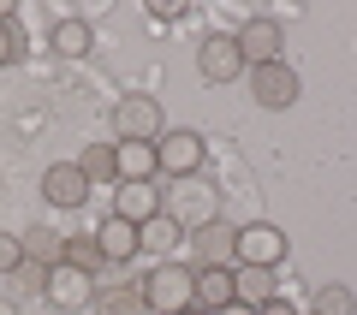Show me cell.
<instances>
[{
    "mask_svg": "<svg viewBox=\"0 0 357 315\" xmlns=\"http://www.w3.org/2000/svg\"><path fill=\"white\" fill-rule=\"evenodd\" d=\"M161 215L178 220V232L191 238V232H203V226H215V220H220V190L208 185V178H178V185L167 190Z\"/></svg>",
    "mask_w": 357,
    "mask_h": 315,
    "instance_id": "6da1fadb",
    "label": "cell"
},
{
    "mask_svg": "<svg viewBox=\"0 0 357 315\" xmlns=\"http://www.w3.org/2000/svg\"><path fill=\"white\" fill-rule=\"evenodd\" d=\"M197 268L185 262H155L149 279H143V303H149V315H185L197 309Z\"/></svg>",
    "mask_w": 357,
    "mask_h": 315,
    "instance_id": "7a4b0ae2",
    "label": "cell"
},
{
    "mask_svg": "<svg viewBox=\"0 0 357 315\" xmlns=\"http://www.w3.org/2000/svg\"><path fill=\"white\" fill-rule=\"evenodd\" d=\"M167 119H161V101L155 95H119L114 107V137L119 143H161Z\"/></svg>",
    "mask_w": 357,
    "mask_h": 315,
    "instance_id": "3957f363",
    "label": "cell"
},
{
    "mask_svg": "<svg viewBox=\"0 0 357 315\" xmlns=\"http://www.w3.org/2000/svg\"><path fill=\"white\" fill-rule=\"evenodd\" d=\"M232 262L238 268H274L286 262V232L268 226V220H250V226H238V244H232Z\"/></svg>",
    "mask_w": 357,
    "mask_h": 315,
    "instance_id": "277c9868",
    "label": "cell"
},
{
    "mask_svg": "<svg viewBox=\"0 0 357 315\" xmlns=\"http://www.w3.org/2000/svg\"><path fill=\"white\" fill-rule=\"evenodd\" d=\"M155 161H161V173L173 178H197V167H203V137L197 131H161V143H155Z\"/></svg>",
    "mask_w": 357,
    "mask_h": 315,
    "instance_id": "5b68a950",
    "label": "cell"
},
{
    "mask_svg": "<svg viewBox=\"0 0 357 315\" xmlns=\"http://www.w3.org/2000/svg\"><path fill=\"white\" fill-rule=\"evenodd\" d=\"M42 291H48L54 309H89V303H96V274H84V268H72V262H54Z\"/></svg>",
    "mask_w": 357,
    "mask_h": 315,
    "instance_id": "8992f818",
    "label": "cell"
},
{
    "mask_svg": "<svg viewBox=\"0 0 357 315\" xmlns=\"http://www.w3.org/2000/svg\"><path fill=\"white\" fill-rule=\"evenodd\" d=\"M250 95L262 101V107H292L298 101V72L286 60H268V66H250Z\"/></svg>",
    "mask_w": 357,
    "mask_h": 315,
    "instance_id": "52a82bcc",
    "label": "cell"
},
{
    "mask_svg": "<svg viewBox=\"0 0 357 315\" xmlns=\"http://www.w3.org/2000/svg\"><path fill=\"white\" fill-rule=\"evenodd\" d=\"M280 48H286L280 18H244V24H238V54H244V72H250V66L280 60Z\"/></svg>",
    "mask_w": 357,
    "mask_h": 315,
    "instance_id": "ba28073f",
    "label": "cell"
},
{
    "mask_svg": "<svg viewBox=\"0 0 357 315\" xmlns=\"http://www.w3.org/2000/svg\"><path fill=\"white\" fill-rule=\"evenodd\" d=\"M197 72H203L208 84H238V72H244L238 36H203V48H197Z\"/></svg>",
    "mask_w": 357,
    "mask_h": 315,
    "instance_id": "9c48e42d",
    "label": "cell"
},
{
    "mask_svg": "<svg viewBox=\"0 0 357 315\" xmlns=\"http://www.w3.org/2000/svg\"><path fill=\"white\" fill-rule=\"evenodd\" d=\"M161 202H167V190L155 185H119L114 190V220H131V226H143V220H155L161 215Z\"/></svg>",
    "mask_w": 357,
    "mask_h": 315,
    "instance_id": "30bf717a",
    "label": "cell"
},
{
    "mask_svg": "<svg viewBox=\"0 0 357 315\" xmlns=\"http://www.w3.org/2000/svg\"><path fill=\"white\" fill-rule=\"evenodd\" d=\"M197 309H227V303H238V268H197Z\"/></svg>",
    "mask_w": 357,
    "mask_h": 315,
    "instance_id": "8fae6325",
    "label": "cell"
},
{
    "mask_svg": "<svg viewBox=\"0 0 357 315\" xmlns=\"http://www.w3.org/2000/svg\"><path fill=\"white\" fill-rule=\"evenodd\" d=\"M42 197H48L54 208H77V202L89 197V178L77 173V161H60V167L42 173Z\"/></svg>",
    "mask_w": 357,
    "mask_h": 315,
    "instance_id": "7c38bea8",
    "label": "cell"
},
{
    "mask_svg": "<svg viewBox=\"0 0 357 315\" xmlns=\"http://www.w3.org/2000/svg\"><path fill=\"white\" fill-rule=\"evenodd\" d=\"M191 238H197V268H232V244H238V226L215 220V226L191 232Z\"/></svg>",
    "mask_w": 357,
    "mask_h": 315,
    "instance_id": "4fadbf2b",
    "label": "cell"
},
{
    "mask_svg": "<svg viewBox=\"0 0 357 315\" xmlns=\"http://www.w3.org/2000/svg\"><path fill=\"white\" fill-rule=\"evenodd\" d=\"M96 244H102V262H131V256L143 250V244H137V226H131V220H114V215L96 226Z\"/></svg>",
    "mask_w": 357,
    "mask_h": 315,
    "instance_id": "5bb4252c",
    "label": "cell"
},
{
    "mask_svg": "<svg viewBox=\"0 0 357 315\" xmlns=\"http://www.w3.org/2000/svg\"><path fill=\"white\" fill-rule=\"evenodd\" d=\"M77 173L89 178V190L96 185H119V143H89V149L77 155Z\"/></svg>",
    "mask_w": 357,
    "mask_h": 315,
    "instance_id": "9a60e30c",
    "label": "cell"
},
{
    "mask_svg": "<svg viewBox=\"0 0 357 315\" xmlns=\"http://www.w3.org/2000/svg\"><path fill=\"white\" fill-rule=\"evenodd\" d=\"M149 178H161L155 143H119V185H149Z\"/></svg>",
    "mask_w": 357,
    "mask_h": 315,
    "instance_id": "2e32d148",
    "label": "cell"
},
{
    "mask_svg": "<svg viewBox=\"0 0 357 315\" xmlns=\"http://www.w3.org/2000/svg\"><path fill=\"white\" fill-rule=\"evenodd\" d=\"M137 244H143L149 256H161V262H173V250L185 244V232H178V220L155 215V220H143V226H137Z\"/></svg>",
    "mask_w": 357,
    "mask_h": 315,
    "instance_id": "e0dca14e",
    "label": "cell"
},
{
    "mask_svg": "<svg viewBox=\"0 0 357 315\" xmlns=\"http://www.w3.org/2000/svg\"><path fill=\"white\" fill-rule=\"evenodd\" d=\"M89 42H96V36H89L84 18H60V24H54V36H48V48H54V54H66V60H84Z\"/></svg>",
    "mask_w": 357,
    "mask_h": 315,
    "instance_id": "ac0fdd59",
    "label": "cell"
},
{
    "mask_svg": "<svg viewBox=\"0 0 357 315\" xmlns=\"http://www.w3.org/2000/svg\"><path fill=\"white\" fill-rule=\"evenodd\" d=\"M18 244H24V256H30V262H42V268H54L66 256V232H48V226H30Z\"/></svg>",
    "mask_w": 357,
    "mask_h": 315,
    "instance_id": "d6986e66",
    "label": "cell"
},
{
    "mask_svg": "<svg viewBox=\"0 0 357 315\" xmlns=\"http://www.w3.org/2000/svg\"><path fill=\"white\" fill-rule=\"evenodd\" d=\"M96 315H149L143 286H107L102 298H96Z\"/></svg>",
    "mask_w": 357,
    "mask_h": 315,
    "instance_id": "ffe728a7",
    "label": "cell"
},
{
    "mask_svg": "<svg viewBox=\"0 0 357 315\" xmlns=\"http://www.w3.org/2000/svg\"><path fill=\"white\" fill-rule=\"evenodd\" d=\"M268 298H280V291H274V274H268V268H238V303L262 309Z\"/></svg>",
    "mask_w": 357,
    "mask_h": 315,
    "instance_id": "44dd1931",
    "label": "cell"
},
{
    "mask_svg": "<svg viewBox=\"0 0 357 315\" xmlns=\"http://www.w3.org/2000/svg\"><path fill=\"white\" fill-rule=\"evenodd\" d=\"M60 262L84 268V274H96V268H107V262H102V244H96V232H84V238H66V256H60Z\"/></svg>",
    "mask_w": 357,
    "mask_h": 315,
    "instance_id": "7402d4cb",
    "label": "cell"
},
{
    "mask_svg": "<svg viewBox=\"0 0 357 315\" xmlns=\"http://www.w3.org/2000/svg\"><path fill=\"white\" fill-rule=\"evenodd\" d=\"M310 315H357L351 286H321V291H316V309H310Z\"/></svg>",
    "mask_w": 357,
    "mask_h": 315,
    "instance_id": "603a6c76",
    "label": "cell"
},
{
    "mask_svg": "<svg viewBox=\"0 0 357 315\" xmlns=\"http://www.w3.org/2000/svg\"><path fill=\"white\" fill-rule=\"evenodd\" d=\"M18 54H24V36H18V24L6 13H0V66H13Z\"/></svg>",
    "mask_w": 357,
    "mask_h": 315,
    "instance_id": "cb8c5ba5",
    "label": "cell"
},
{
    "mask_svg": "<svg viewBox=\"0 0 357 315\" xmlns=\"http://www.w3.org/2000/svg\"><path fill=\"white\" fill-rule=\"evenodd\" d=\"M18 268H24V244L0 232V279H6V274H18Z\"/></svg>",
    "mask_w": 357,
    "mask_h": 315,
    "instance_id": "d4e9b609",
    "label": "cell"
},
{
    "mask_svg": "<svg viewBox=\"0 0 357 315\" xmlns=\"http://www.w3.org/2000/svg\"><path fill=\"white\" fill-rule=\"evenodd\" d=\"M256 315H298V309H292V303H286V298H268V303H262V309H256Z\"/></svg>",
    "mask_w": 357,
    "mask_h": 315,
    "instance_id": "484cf974",
    "label": "cell"
},
{
    "mask_svg": "<svg viewBox=\"0 0 357 315\" xmlns=\"http://www.w3.org/2000/svg\"><path fill=\"white\" fill-rule=\"evenodd\" d=\"M215 315H256L250 303H227V309H215Z\"/></svg>",
    "mask_w": 357,
    "mask_h": 315,
    "instance_id": "4316f807",
    "label": "cell"
},
{
    "mask_svg": "<svg viewBox=\"0 0 357 315\" xmlns=\"http://www.w3.org/2000/svg\"><path fill=\"white\" fill-rule=\"evenodd\" d=\"M0 315H18V303H6V298H0Z\"/></svg>",
    "mask_w": 357,
    "mask_h": 315,
    "instance_id": "83f0119b",
    "label": "cell"
},
{
    "mask_svg": "<svg viewBox=\"0 0 357 315\" xmlns=\"http://www.w3.org/2000/svg\"><path fill=\"white\" fill-rule=\"evenodd\" d=\"M185 315H208V309H185Z\"/></svg>",
    "mask_w": 357,
    "mask_h": 315,
    "instance_id": "f1b7e54d",
    "label": "cell"
}]
</instances>
